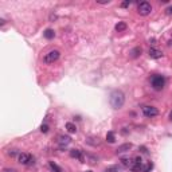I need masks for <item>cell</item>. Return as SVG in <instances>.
Masks as SVG:
<instances>
[{
	"mask_svg": "<svg viewBox=\"0 0 172 172\" xmlns=\"http://www.w3.org/2000/svg\"><path fill=\"white\" fill-rule=\"evenodd\" d=\"M168 46H172V40H170V42H168Z\"/></svg>",
	"mask_w": 172,
	"mask_h": 172,
	"instance_id": "cell-29",
	"label": "cell"
},
{
	"mask_svg": "<svg viewBox=\"0 0 172 172\" xmlns=\"http://www.w3.org/2000/svg\"><path fill=\"white\" fill-rule=\"evenodd\" d=\"M126 23L125 22H118L117 24H116V27H114V30L117 31V32H123V31L126 30Z\"/></svg>",
	"mask_w": 172,
	"mask_h": 172,
	"instance_id": "cell-14",
	"label": "cell"
},
{
	"mask_svg": "<svg viewBox=\"0 0 172 172\" xmlns=\"http://www.w3.org/2000/svg\"><path fill=\"white\" fill-rule=\"evenodd\" d=\"M143 114L148 118H152V117H156V116L159 114V110L155 108V106L145 105V106H143Z\"/></svg>",
	"mask_w": 172,
	"mask_h": 172,
	"instance_id": "cell-5",
	"label": "cell"
},
{
	"mask_svg": "<svg viewBox=\"0 0 172 172\" xmlns=\"http://www.w3.org/2000/svg\"><path fill=\"white\" fill-rule=\"evenodd\" d=\"M86 144H89V145H92V147H97V145H99V144H101V141H99L98 137H87V139H86Z\"/></svg>",
	"mask_w": 172,
	"mask_h": 172,
	"instance_id": "cell-11",
	"label": "cell"
},
{
	"mask_svg": "<svg viewBox=\"0 0 172 172\" xmlns=\"http://www.w3.org/2000/svg\"><path fill=\"white\" fill-rule=\"evenodd\" d=\"M106 141L108 143H114L116 141V136L113 132H108V134H106Z\"/></svg>",
	"mask_w": 172,
	"mask_h": 172,
	"instance_id": "cell-19",
	"label": "cell"
},
{
	"mask_svg": "<svg viewBox=\"0 0 172 172\" xmlns=\"http://www.w3.org/2000/svg\"><path fill=\"white\" fill-rule=\"evenodd\" d=\"M50 168H51V170H52V172H61V170H59V168H58V165L57 164H54V163H50Z\"/></svg>",
	"mask_w": 172,
	"mask_h": 172,
	"instance_id": "cell-21",
	"label": "cell"
},
{
	"mask_svg": "<svg viewBox=\"0 0 172 172\" xmlns=\"http://www.w3.org/2000/svg\"><path fill=\"white\" fill-rule=\"evenodd\" d=\"M59 55H61V52H59L58 50H51V51H49L47 54L43 57V62H45V63H54L55 61H58Z\"/></svg>",
	"mask_w": 172,
	"mask_h": 172,
	"instance_id": "cell-4",
	"label": "cell"
},
{
	"mask_svg": "<svg viewBox=\"0 0 172 172\" xmlns=\"http://www.w3.org/2000/svg\"><path fill=\"white\" fill-rule=\"evenodd\" d=\"M141 167H143V160H141V157H136L134 159V164H133V167L130 168L133 172H140L141 171Z\"/></svg>",
	"mask_w": 172,
	"mask_h": 172,
	"instance_id": "cell-10",
	"label": "cell"
},
{
	"mask_svg": "<svg viewBox=\"0 0 172 172\" xmlns=\"http://www.w3.org/2000/svg\"><path fill=\"white\" fill-rule=\"evenodd\" d=\"M132 149V144L130 143H125V144H123V145H120L117 149H116V153H124V152H128V151H130Z\"/></svg>",
	"mask_w": 172,
	"mask_h": 172,
	"instance_id": "cell-9",
	"label": "cell"
},
{
	"mask_svg": "<svg viewBox=\"0 0 172 172\" xmlns=\"http://www.w3.org/2000/svg\"><path fill=\"white\" fill-rule=\"evenodd\" d=\"M121 163H123V165H125V167L132 168V167H133V164H134V159L124 157V159H121Z\"/></svg>",
	"mask_w": 172,
	"mask_h": 172,
	"instance_id": "cell-15",
	"label": "cell"
},
{
	"mask_svg": "<svg viewBox=\"0 0 172 172\" xmlns=\"http://www.w3.org/2000/svg\"><path fill=\"white\" fill-rule=\"evenodd\" d=\"M152 168H153V164L151 161H148V163H145V164H143L141 171H140V172H151Z\"/></svg>",
	"mask_w": 172,
	"mask_h": 172,
	"instance_id": "cell-17",
	"label": "cell"
},
{
	"mask_svg": "<svg viewBox=\"0 0 172 172\" xmlns=\"http://www.w3.org/2000/svg\"><path fill=\"white\" fill-rule=\"evenodd\" d=\"M151 85L155 90H161L163 87L165 85V79L163 76H159V74H155V76H152L151 78Z\"/></svg>",
	"mask_w": 172,
	"mask_h": 172,
	"instance_id": "cell-2",
	"label": "cell"
},
{
	"mask_svg": "<svg viewBox=\"0 0 172 172\" xmlns=\"http://www.w3.org/2000/svg\"><path fill=\"white\" fill-rule=\"evenodd\" d=\"M19 163L23 165H27V164L34 163V159L31 155H29V153H19Z\"/></svg>",
	"mask_w": 172,
	"mask_h": 172,
	"instance_id": "cell-6",
	"label": "cell"
},
{
	"mask_svg": "<svg viewBox=\"0 0 172 172\" xmlns=\"http://www.w3.org/2000/svg\"><path fill=\"white\" fill-rule=\"evenodd\" d=\"M70 143H71V139L69 136H59V147H61V149L66 148Z\"/></svg>",
	"mask_w": 172,
	"mask_h": 172,
	"instance_id": "cell-8",
	"label": "cell"
},
{
	"mask_svg": "<svg viewBox=\"0 0 172 172\" xmlns=\"http://www.w3.org/2000/svg\"><path fill=\"white\" fill-rule=\"evenodd\" d=\"M43 36H45L46 39H52L55 36V31L51 30V29H47L45 32H43Z\"/></svg>",
	"mask_w": 172,
	"mask_h": 172,
	"instance_id": "cell-16",
	"label": "cell"
},
{
	"mask_svg": "<svg viewBox=\"0 0 172 172\" xmlns=\"http://www.w3.org/2000/svg\"><path fill=\"white\" fill-rule=\"evenodd\" d=\"M8 155H10V156H15V155H16V151H10V152H8Z\"/></svg>",
	"mask_w": 172,
	"mask_h": 172,
	"instance_id": "cell-27",
	"label": "cell"
},
{
	"mask_svg": "<svg viewBox=\"0 0 172 172\" xmlns=\"http://www.w3.org/2000/svg\"><path fill=\"white\" fill-rule=\"evenodd\" d=\"M121 5H123V7H129V5H130V2H124Z\"/></svg>",
	"mask_w": 172,
	"mask_h": 172,
	"instance_id": "cell-26",
	"label": "cell"
},
{
	"mask_svg": "<svg viewBox=\"0 0 172 172\" xmlns=\"http://www.w3.org/2000/svg\"><path fill=\"white\" fill-rule=\"evenodd\" d=\"M86 159H87V163H89V164H96L97 160H98L96 156H92V155H86Z\"/></svg>",
	"mask_w": 172,
	"mask_h": 172,
	"instance_id": "cell-20",
	"label": "cell"
},
{
	"mask_svg": "<svg viewBox=\"0 0 172 172\" xmlns=\"http://www.w3.org/2000/svg\"><path fill=\"white\" fill-rule=\"evenodd\" d=\"M66 129H67L69 133H76L77 132V126L73 123H67L66 124Z\"/></svg>",
	"mask_w": 172,
	"mask_h": 172,
	"instance_id": "cell-18",
	"label": "cell"
},
{
	"mask_svg": "<svg viewBox=\"0 0 172 172\" xmlns=\"http://www.w3.org/2000/svg\"><path fill=\"white\" fill-rule=\"evenodd\" d=\"M170 120H171V121H172V110H171V112H170Z\"/></svg>",
	"mask_w": 172,
	"mask_h": 172,
	"instance_id": "cell-28",
	"label": "cell"
},
{
	"mask_svg": "<svg viewBox=\"0 0 172 172\" xmlns=\"http://www.w3.org/2000/svg\"><path fill=\"white\" fill-rule=\"evenodd\" d=\"M86 172H92V171H86Z\"/></svg>",
	"mask_w": 172,
	"mask_h": 172,
	"instance_id": "cell-30",
	"label": "cell"
},
{
	"mask_svg": "<svg viewBox=\"0 0 172 172\" xmlns=\"http://www.w3.org/2000/svg\"><path fill=\"white\" fill-rule=\"evenodd\" d=\"M70 156H71V157L78 159V160H83L82 152H81L79 149H71V151H70Z\"/></svg>",
	"mask_w": 172,
	"mask_h": 172,
	"instance_id": "cell-12",
	"label": "cell"
},
{
	"mask_svg": "<svg viewBox=\"0 0 172 172\" xmlns=\"http://www.w3.org/2000/svg\"><path fill=\"white\" fill-rule=\"evenodd\" d=\"M148 54H149V57L153 58V59H159V58L163 57V52L159 49H156V47H151V49H149Z\"/></svg>",
	"mask_w": 172,
	"mask_h": 172,
	"instance_id": "cell-7",
	"label": "cell"
},
{
	"mask_svg": "<svg viewBox=\"0 0 172 172\" xmlns=\"http://www.w3.org/2000/svg\"><path fill=\"white\" fill-rule=\"evenodd\" d=\"M109 102H110L112 108L113 109H121L125 104V96L121 90H114L110 93L109 97Z\"/></svg>",
	"mask_w": 172,
	"mask_h": 172,
	"instance_id": "cell-1",
	"label": "cell"
},
{
	"mask_svg": "<svg viewBox=\"0 0 172 172\" xmlns=\"http://www.w3.org/2000/svg\"><path fill=\"white\" fill-rule=\"evenodd\" d=\"M137 12H139L141 16H147V15H149L152 12V5L151 3L148 2H141L139 3V5H137Z\"/></svg>",
	"mask_w": 172,
	"mask_h": 172,
	"instance_id": "cell-3",
	"label": "cell"
},
{
	"mask_svg": "<svg viewBox=\"0 0 172 172\" xmlns=\"http://www.w3.org/2000/svg\"><path fill=\"white\" fill-rule=\"evenodd\" d=\"M141 52H143L141 47H134V49L130 50L129 55H130V58H137V57H140V55H141Z\"/></svg>",
	"mask_w": 172,
	"mask_h": 172,
	"instance_id": "cell-13",
	"label": "cell"
},
{
	"mask_svg": "<svg viewBox=\"0 0 172 172\" xmlns=\"http://www.w3.org/2000/svg\"><path fill=\"white\" fill-rule=\"evenodd\" d=\"M3 172H16L14 170V168H4V170H3Z\"/></svg>",
	"mask_w": 172,
	"mask_h": 172,
	"instance_id": "cell-24",
	"label": "cell"
},
{
	"mask_svg": "<svg viewBox=\"0 0 172 172\" xmlns=\"http://www.w3.org/2000/svg\"><path fill=\"white\" fill-rule=\"evenodd\" d=\"M165 14H167V15H172V5H170V7L165 8Z\"/></svg>",
	"mask_w": 172,
	"mask_h": 172,
	"instance_id": "cell-23",
	"label": "cell"
},
{
	"mask_svg": "<svg viewBox=\"0 0 172 172\" xmlns=\"http://www.w3.org/2000/svg\"><path fill=\"white\" fill-rule=\"evenodd\" d=\"M105 172H117V170H116L114 167H112V168H108V170H106Z\"/></svg>",
	"mask_w": 172,
	"mask_h": 172,
	"instance_id": "cell-25",
	"label": "cell"
},
{
	"mask_svg": "<svg viewBox=\"0 0 172 172\" xmlns=\"http://www.w3.org/2000/svg\"><path fill=\"white\" fill-rule=\"evenodd\" d=\"M40 132H43V133H47L49 132V126L46 124H43L42 126H40Z\"/></svg>",
	"mask_w": 172,
	"mask_h": 172,
	"instance_id": "cell-22",
	"label": "cell"
}]
</instances>
